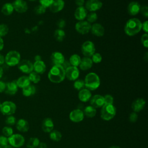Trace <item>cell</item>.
Wrapping results in <instances>:
<instances>
[{
	"mask_svg": "<svg viewBox=\"0 0 148 148\" xmlns=\"http://www.w3.org/2000/svg\"><path fill=\"white\" fill-rule=\"evenodd\" d=\"M87 14V10L84 6H79L75 10L74 16L78 21H83L86 18Z\"/></svg>",
	"mask_w": 148,
	"mask_h": 148,
	"instance_id": "cell-19",
	"label": "cell"
},
{
	"mask_svg": "<svg viewBox=\"0 0 148 148\" xmlns=\"http://www.w3.org/2000/svg\"><path fill=\"white\" fill-rule=\"evenodd\" d=\"M17 90L18 86L16 83V80H14L6 83L5 92L9 95H14L17 92Z\"/></svg>",
	"mask_w": 148,
	"mask_h": 148,
	"instance_id": "cell-24",
	"label": "cell"
},
{
	"mask_svg": "<svg viewBox=\"0 0 148 148\" xmlns=\"http://www.w3.org/2000/svg\"><path fill=\"white\" fill-rule=\"evenodd\" d=\"M29 1H36V0H29Z\"/></svg>",
	"mask_w": 148,
	"mask_h": 148,
	"instance_id": "cell-62",
	"label": "cell"
},
{
	"mask_svg": "<svg viewBox=\"0 0 148 148\" xmlns=\"http://www.w3.org/2000/svg\"><path fill=\"white\" fill-rule=\"evenodd\" d=\"M142 29V22L137 18H131L125 23L124 32L127 35L133 36L139 33Z\"/></svg>",
	"mask_w": 148,
	"mask_h": 148,
	"instance_id": "cell-2",
	"label": "cell"
},
{
	"mask_svg": "<svg viewBox=\"0 0 148 148\" xmlns=\"http://www.w3.org/2000/svg\"><path fill=\"white\" fill-rule=\"evenodd\" d=\"M50 138L56 142H58L61 139L62 134L57 130H52L49 134Z\"/></svg>",
	"mask_w": 148,
	"mask_h": 148,
	"instance_id": "cell-34",
	"label": "cell"
},
{
	"mask_svg": "<svg viewBox=\"0 0 148 148\" xmlns=\"http://www.w3.org/2000/svg\"><path fill=\"white\" fill-rule=\"evenodd\" d=\"M4 46V42L1 37H0V51H1Z\"/></svg>",
	"mask_w": 148,
	"mask_h": 148,
	"instance_id": "cell-56",
	"label": "cell"
},
{
	"mask_svg": "<svg viewBox=\"0 0 148 148\" xmlns=\"http://www.w3.org/2000/svg\"><path fill=\"white\" fill-rule=\"evenodd\" d=\"M14 10L20 13H23L27 11L28 5L24 0H15L12 3Z\"/></svg>",
	"mask_w": 148,
	"mask_h": 148,
	"instance_id": "cell-13",
	"label": "cell"
},
{
	"mask_svg": "<svg viewBox=\"0 0 148 148\" xmlns=\"http://www.w3.org/2000/svg\"><path fill=\"white\" fill-rule=\"evenodd\" d=\"M109 148H121V147L119 146H112L110 147Z\"/></svg>",
	"mask_w": 148,
	"mask_h": 148,
	"instance_id": "cell-60",
	"label": "cell"
},
{
	"mask_svg": "<svg viewBox=\"0 0 148 148\" xmlns=\"http://www.w3.org/2000/svg\"><path fill=\"white\" fill-rule=\"evenodd\" d=\"M91 57V58L92 62L95 63V64L100 63L102 60V57L101 54L99 53L95 52L94 53V54Z\"/></svg>",
	"mask_w": 148,
	"mask_h": 148,
	"instance_id": "cell-39",
	"label": "cell"
},
{
	"mask_svg": "<svg viewBox=\"0 0 148 148\" xmlns=\"http://www.w3.org/2000/svg\"><path fill=\"white\" fill-rule=\"evenodd\" d=\"M84 86L90 91H94L97 89L101 84L99 76L94 72H90L86 75L84 80Z\"/></svg>",
	"mask_w": 148,
	"mask_h": 148,
	"instance_id": "cell-3",
	"label": "cell"
},
{
	"mask_svg": "<svg viewBox=\"0 0 148 148\" xmlns=\"http://www.w3.org/2000/svg\"><path fill=\"white\" fill-rule=\"evenodd\" d=\"M75 4L79 7V6H83L84 4L85 3L84 0H75Z\"/></svg>",
	"mask_w": 148,
	"mask_h": 148,
	"instance_id": "cell-53",
	"label": "cell"
},
{
	"mask_svg": "<svg viewBox=\"0 0 148 148\" xmlns=\"http://www.w3.org/2000/svg\"><path fill=\"white\" fill-rule=\"evenodd\" d=\"M97 111L96 109L93 106L90 105L86 106L84 109V115L86 116L87 117L92 118L94 117L96 114Z\"/></svg>",
	"mask_w": 148,
	"mask_h": 148,
	"instance_id": "cell-32",
	"label": "cell"
},
{
	"mask_svg": "<svg viewBox=\"0 0 148 148\" xmlns=\"http://www.w3.org/2000/svg\"><path fill=\"white\" fill-rule=\"evenodd\" d=\"M21 56L19 52L16 50L9 51L5 57V62L9 66H14L20 62Z\"/></svg>",
	"mask_w": 148,
	"mask_h": 148,
	"instance_id": "cell-4",
	"label": "cell"
},
{
	"mask_svg": "<svg viewBox=\"0 0 148 148\" xmlns=\"http://www.w3.org/2000/svg\"><path fill=\"white\" fill-rule=\"evenodd\" d=\"M90 31L92 35L98 37L102 36L105 34L104 27L99 23H94L91 25Z\"/></svg>",
	"mask_w": 148,
	"mask_h": 148,
	"instance_id": "cell-20",
	"label": "cell"
},
{
	"mask_svg": "<svg viewBox=\"0 0 148 148\" xmlns=\"http://www.w3.org/2000/svg\"><path fill=\"white\" fill-rule=\"evenodd\" d=\"M41 56H39V55H37V56H36L35 57V61H40V60H41Z\"/></svg>",
	"mask_w": 148,
	"mask_h": 148,
	"instance_id": "cell-57",
	"label": "cell"
},
{
	"mask_svg": "<svg viewBox=\"0 0 148 148\" xmlns=\"http://www.w3.org/2000/svg\"><path fill=\"white\" fill-rule=\"evenodd\" d=\"M102 2L100 0H87L85 2V8L90 12H96L102 8Z\"/></svg>",
	"mask_w": 148,
	"mask_h": 148,
	"instance_id": "cell-11",
	"label": "cell"
},
{
	"mask_svg": "<svg viewBox=\"0 0 148 148\" xmlns=\"http://www.w3.org/2000/svg\"><path fill=\"white\" fill-rule=\"evenodd\" d=\"M8 145V138L5 136H0V148H3Z\"/></svg>",
	"mask_w": 148,
	"mask_h": 148,
	"instance_id": "cell-47",
	"label": "cell"
},
{
	"mask_svg": "<svg viewBox=\"0 0 148 148\" xmlns=\"http://www.w3.org/2000/svg\"><path fill=\"white\" fill-rule=\"evenodd\" d=\"M16 122V118L12 116V115H10V116H8L6 119V120H5V123L8 124L9 125H13L15 124Z\"/></svg>",
	"mask_w": 148,
	"mask_h": 148,
	"instance_id": "cell-45",
	"label": "cell"
},
{
	"mask_svg": "<svg viewBox=\"0 0 148 148\" xmlns=\"http://www.w3.org/2000/svg\"><path fill=\"white\" fill-rule=\"evenodd\" d=\"M93 65V62L90 57H84L81 58L80 64L79 65L80 69L82 71H87L90 69Z\"/></svg>",
	"mask_w": 148,
	"mask_h": 148,
	"instance_id": "cell-21",
	"label": "cell"
},
{
	"mask_svg": "<svg viewBox=\"0 0 148 148\" xmlns=\"http://www.w3.org/2000/svg\"><path fill=\"white\" fill-rule=\"evenodd\" d=\"M91 24L87 21H79L75 24V28L76 31L82 35H85L90 31Z\"/></svg>",
	"mask_w": 148,
	"mask_h": 148,
	"instance_id": "cell-9",
	"label": "cell"
},
{
	"mask_svg": "<svg viewBox=\"0 0 148 148\" xmlns=\"http://www.w3.org/2000/svg\"><path fill=\"white\" fill-rule=\"evenodd\" d=\"M23 94L25 97H29L34 95L36 92V88L34 85L29 84L23 88Z\"/></svg>",
	"mask_w": 148,
	"mask_h": 148,
	"instance_id": "cell-30",
	"label": "cell"
},
{
	"mask_svg": "<svg viewBox=\"0 0 148 148\" xmlns=\"http://www.w3.org/2000/svg\"><path fill=\"white\" fill-rule=\"evenodd\" d=\"M81 61V57L77 54H73L69 57V62L71 66H79Z\"/></svg>",
	"mask_w": 148,
	"mask_h": 148,
	"instance_id": "cell-31",
	"label": "cell"
},
{
	"mask_svg": "<svg viewBox=\"0 0 148 148\" xmlns=\"http://www.w3.org/2000/svg\"><path fill=\"white\" fill-rule=\"evenodd\" d=\"M6 84L4 82L0 80V92H2L3 91H5L6 88Z\"/></svg>",
	"mask_w": 148,
	"mask_h": 148,
	"instance_id": "cell-52",
	"label": "cell"
},
{
	"mask_svg": "<svg viewBox=\"0 0 148 148\" xmlns=\"http://www.w3.org/2000/svg\"><path fill=\"white\" fill-rule=\"evenodd\" d=\"M145 104L146 101L144 99L138 98L132 102L131 107L134 112H139L143 109Z\"/></svg>",
	"mask_w": 148,
	"mask_h": 148,
	"instance_id": "cell-22",
	"label": "cell"
},
{
	"mask_svg": "<svg viewBox=\"0 0 148 148\" xmlns=\"http://www.w3.org/2000/svg\"><path fill=\"white\" fill-rule=\"evenodd\" d=\"M38 147V148H47V146L45 142L39 143Z\"/></svg>",
	"mask_w": 148,
	"mask_h": 148,
	"instance_id": "cell-54",
	"label": "cell"
},
{
	"mask_svg": "<svg viewBox=\"0 0 148 148\" xmlns=\"http://www.w3.org/2000/svg\"><path fill=\"white\" fill-rule=\"evenodd\" d=\"M147 58H148V55H147V52H146L144 56V59H145L146 61H147Z\"/></svg>",
	"mask_w": 148,
	"mask_h": 148,
	"instance_id": "cell-59",
	"label": "cell"
},
{
	"mask_svg": "<svg viewBox=\"0 0 148 148\" xmlns=\"http://www.w3.org/2000/svg\"><path fill=\"white\" fill-rule=\"evenodd\" d=\"M16 83L17 84L18 87L20 88H24L28 85L30 84L31 82L29 79L28 76H22L20 77L17 80Z\"/></svg>",
	"mask_w": 148,
	"mask_h": 148,
	"instance_id": "cell-28",
	"label": "cell"
},
{
	"mask_svg": "<svg viewBox=\"0 0 148 148\" xmlns=\"http://www.w3.org/2000/svg\"><path fill=\"white\" fill-rule=\"evenodd\" d=\"M39 1L40 5L46 9L50 7V6L51 5L54 0H39Z\"/></svg>",
	"mask_w": 148,
	"mask_h": 148,
	"instance_id": "cell-46",
	"label": "cell"
},
{
	"mask_svg": "<svg viewBox=\"0 0 148 148\" xmlns=\"http://www.w3.org/2000/svg\"><path fill=\"white\" fill-rule=\"evenodd\" d=\"M65 77L71 81H75L77 79L80 75L79 68L76 66L71 65L65 69Z\"/></svg>",
	"mask_w": 148,
	"mask_h": 148,
	"instance_id": "cell-10",
	"label": "cell"
},
{
	"mask_svg": "<svg viewBox=\"0 0 148 148\" xmlns=\"http://www.w3.org/2000/svg\"><path fill=\"white\" fill-rule=\"evenodd\" d=\"M90 104L91 106H93L95 109L103 106V105L105 104L103 97L99 94L94 95L90 98Z\"/></svg>",
	"mask_w": 148,
	"mask_h": 148,
	"instance_id": "cell-17",
	"label": "cell"
},
{
	"mask_svg": "<svg viewBox=\"0 0 148 148\" xmlns=\"http://www.w3.org/2000/svg\"><path fill=\"white\" fill-rule=\"evenodd\" d=\"M140 12H141L142 14L145 16L146 18L148 17V8L146 5H144L142 7H140Z\"/></svg>",
	"mask_w": 148,
	"mask_h": 148,
	"instance_id": "cell-48",
	"label": "cell"
},
{
	"mask_svg": "<svg viewBox=\"0 0 148 148\" xmlns=\"http://www.w3.org/2000/svg\"><path fill=\"white\" fill-rule=\"evenodd\" d=\"M54 36L58 42H62L65 37V32L62 29H57L54 32Z\"/></svg>",
	"mask_w": 148,
	"mask_h": 148,
	"instance_id": "cell-33",
	"label": "cell"
},
{
	"mask_svg": "<svg viewBox=\"0 0 148 148\" xmlns=\"http://www.w3.org/2000/svg\"><path fill=\"white\" fill-rule=\"evenodd\" d=\"M14 8L12 3L9 2L5 3L1 8V12L5 16H9L12 14Z\"/></svg>",
	"mask_w": 148,
	"mask_h": 148,
	"instance_id": "cell-29",
	"label": "cell"
},
{
	"mask_svg": "<svg viewBox=\"0 0 148 148\" xmlns=\"http://www.w3.org/2000/svg\"><path fill=\"white\" fill-rule=\"evenodd\" d=\"M29 79L31 82H32L34 83H38L40 80V76L39 74L37 73L36 72L32 71L29 74L28 76Z\"/></svg>",
	"mask_w": 148,
	"mask_h": 148,
	"instance_id": "cell-36",
	"label": "cell"
},
{
	"mask_svg": "<svg viewBox=\"0 0 148 148\" xmlns=\"http://www.w3.org/2000/svg\"><path fill=\"white\" fill-rule=\"evenodd\" d=\"M39 143L40 142L38 138H31L27 143V146L28 148H36L38 146Z\"/></svg>",
	"mask_w": 148,
	"mask_h": 148,
	"instance_id": "cell-35",
	"label": "cell"
},
{
	"mask_svg": "<svg viewBox=\"0 0 148 148\" xmlns=\"http://www.w3.org/2000/svg\"><path fill=\"white\" fill-rule=\"evenodd\" d=\"M86 18V21L89 23H94L98 19V14L95 12H91L87 14Z\"/></svg>",
	"mask_w": 148,
	"mask_h": 148,
	"instance_id": "cell-37",
	"label": "cell"
},
{
	"mask_svg": "<svg viewBox=\"0 0 148 148\" xmlns=\"http://www.w3.org/2000/svg\"><path fill=\"white\" fill-rule=\"evenodd\" d=\"M54 123L50 118L45 119L42 123V129L45 132H50L53 130Z\"/></svg>",
	"mask_w": 148,
	"mask_h": 148,
	"instance_id": "cell-25",
	"label": "cell"
},
{
	"mask_svg": "<svg viewBox=\"0 0 148 148\" xmlns=\"http://www.w3.org/2000/svg\"><path fill=\"white\" fill-rule=\"evenodd\" d=\"M78 97L80 101L85 102L90 99L91 98V93L89 90L84 88L79 91Z\"/></svg>",
	"mask_w": 148,
	"mask_h": 148,
	"instance_id": "cell-26",
	"label": "cell"
},
{
	"mask_svg": "<svg viewBox=\"0 0 148 148\" xmlns=\"http://www.w3.org/2000/svg\"><path fill=\"white\" fill-rule=\"evenodd\" d=\"M50 59L53 65H62L65 61V57L63 54L60 51H54L52 53Z\"/></svg>",
	"mask_w": 148,
	"mask_h": 148,
	"instance_id": "cell-15",
	"label": "cell"
},
{
	"mask_svg": "<svg viewBox=\"0 0 148 148\" xmlns=\"http://www.w3.org/2000/svg\"><path fill=\"white\" fill-rule=\"evenodd\" d=\"M140 40L143 46L147 48L148 47V34L147 33H145L142 35Z\"/></svg>",
	"mask_w": 148,
	"mask_h": 148,
	"instance_id": "cell-43",
	"label": "cell"
},
{
	"mask_svg": "<svg viewBox=\"0 0 148 148\" xmlns=\"http://www.w3.org/2000/svg\"><path fill=\"white\" fill-rule=\"evenodd\" d=\"M84 116L83 112L79 109H77L72 110L70 113L69 119L74 123H79L83 120Z\"/></svg>",
	"mask_w": 148,
	"mask_h": 148,
	"instance_id": "cell-14",
	"label": "cell"
},
{
	"mask_svg": "<svg viewBox=\"0 0 148 148\" xmlns=\"http://www.w3.org/2000/svg\"><path fill=\"white\" fill-rule=\"evenodd\" d=\"M81 51L84 57H91L95 52V47L94 43L90 40L85 41L82 45Z\"/></svg>",
	"mask_w": 148,
	"mask_h": 148,
	"instance_id": "cell-7",
	"label": "cell"
},
{
	"mask_svg": "<svg viewBox=\"0 0 148 148\" xmlns=\"http://www.w3.org/2000/svg\"><path fill=\"white\" fill-rule=\"evenodd\" d=\"M140 5L137 1L131 2L127 6V11L130 15L135 16L140 12Z\"/></svg>",
	"mask_w": 148,
	"mask_h": 148,
	"instance_id": "cell-16",
	"label": "cell"
},
{
	"mask_svg": "<svg viewBox=\"0 0 148 148\" xmlns=\"http://www.w3.org/2000/svg\"><path fill=\"white\" fill-rule=\"evenodd\" d=\"M16 110V105L12 101H5L0 106L1 112L6 116L14 114Z\"/></svg>",
	"mask_w": 148,
	"mask_h": 148,
	"instance_id": "cell-6",
	"label": "cell"
},
{
	"mask_svg": "<svg viewBox=\"0 0 148 148\" xmlns=\"http://www.w3.org/2000/svg\"><path fill=\"white\" fill-rule=\"evenodd\" d=\"M17 66L20 71L27 74H29L34 70L33 64L28 60H23L20 61L18 64Z\"/></svg>",
	"mask_w": 148,
	"mask_h": 148,
	"instance_id": "cell-12",
	"label": "cell"
},
{
	"mask_svg": "<svg viewBox=\"0 0 148 148\" xmlns=\"http://www.w3.org/2000/svg\"><path fill=\"white\" fill-rule=\"evenodd\" d=\"M46 8L43 7V6L39 5L38 6H36L34 9V12L36 14H42L45 13L46 12Z\"/></svg>",
	"mask_w": 148,
	"mask_h": 148,
	"instance_id": "cell-42",
	"label": "cell"
},
{
	"mask_svg": "<svg viewBox=\"0 0 148 148\" xmlns=\"http://www.w3.org/2000/svg\"><path fill=\"white\" fill-rule=\"evenodd\" d=\"M8 143L13 147L22 146L25 142L24 138L20 134H13L8 138Z\"/></svg>",
	"mask_w": 148,
	"mask_h": 148,
	"instance_id": "cell-8",
	"label": "cell"
},
{
	"mask_svg": "<svg viewBox=\"0 0 148 148\" xmlns=\"http://www.w3.org/2000/svg\"><path fill=\"white\" fill-rule=\"evenodd\" d=\"M9 32V27L6 24H0V37H2L8 34Z\"/></svg>",
	"mask_w": 148,
	"mask_h": 148,
	"instance_id": "cell-40",
	"label": "cell"
},
{
	"mask_svg": "<svg viewBox=\"0 0 148 148\" xmlns=\"http://www.w3.org/2000/svg\"><path fill=\"white\" fill-rule=\"evenodd\" d=\"M116 110L113 105L104 104L102 106L101 111V118L106 121H109L112 119L116 115Z\"/></svg>",
	"mask_w": 148,
	"mask_h": 148,
	"instance_id": "cell-5",
	"label": "cell"
},
{
	"mask_svg": "<svg viewBox=\"0 0 148 148\" xmlns=\"http://www.w3.org/2000/svg\"><path fill=\"white\" fill-rule=\"evenodd\" d=\"M5 62V57H3V55H2L0 53V66L2 64H3V63Z\"/></svg>",
	"mask_w": 148,
	"mask_h": 148,
	"instance_id": "cell-55",
	"label": "cell"
},
{
	"mask_svg": "<svg viewBox=\"0 0 148 148\" xmlns=\"http://www.w3.org/2000/svg\"><path fill=\"white\" fill-rule=\"evenodd\" d=\"M142 29L145 32V33L148 32V21H145L143 23H142Z\"/></svg>",
	"mask_w": 148,
	"mask_h": 148,
	"instance_id": "cell-51",
	"label": "cell"
},
{
	"mask_svg": "<svg viewBox=\"0 0 148 148\" xmlns=\"http://www.w3.org/2000/svg\"><path fill=\"white\" fill-rule=\"evenodd\" d=\"M64 6L65 2L64 0H54L49 8L52 13H56L61 11L64 9Z\"/></svg>",
	"mask_w": 148,
	"mask_h": 148,
	"instance_id": "cell-18",
	"label": "cell"
},
{
	"mask_svg": "<svg viewBox=\"0 0 148 148\" xmlns=\"http://www.w3.org/2000/svg\"><path fill=\"white\" fill-rule=\"evenodd\" d=\"M65 24V21L62 18L59 19L57 22V25L59 29H62L63 28H64Z\"/></svg>",
	"mask_w": 148,
	"mask_h": 148,
	"instance_id": "cell-50",
	"label": "cell"
},
{
	"mask_svg": "<svg viewBox=\"0 0 148 148\" xmlns=\"http://www.w3.org/2000/svg\"><path fill=\"white\" fill-rule=\"evenodd\" d=\"M138 114L136 112H132L130 114L129 116V120L131 123H135L138 120Z\"/></svg>",
	"mask_w": 148,
	"mask_h": 148,
	"instance_id": "cell-49",
	"label": "cell"
},
{
	"mask_svg": "<svg viewBox=\"0 0 148 148\" xmlns=\"http://www.w3.org/2000/svg\"><path fill=\"white\" fill-rule=\"evenodd\" d=\"M3 75V69L0 66V79H1V77H2Z\"/></svg>",
	"mask_w": 148,
	"mask_h": 148,
	"instance_id": "cell-58",
	"label": "cell"
},
{
	"mask_svg": "<svg viewBox=\"0 0 148 148\" xmlns=\"http://www.w3.org/2000/svg\"><path fill=\"white\" fill-rule=\"evenodd\" d=\"M33 71L36 72L39 75L44 73L46 69V64L42 60L35 61V62L33 64Z\"/></svg>",
	"mask_w": 148,
	"mask_h": 148,
	"instance_id": "cell-23",
	"label": "cell"
},
{
	"mask_svg": "<svg viewBox=\"0 0 148 148\" xmlns=\"http://www.w3.org/2000/svg\"><path fill=\"white\" fill-rule=\"evenodd\" d=\"M1 102H0V106H1Z\"/></svg>",
	"mask_w": 148,
	"mask_h": 148,
	"instance_id": "cell-63",
	"label": "cell"
},
{
	"mask_svg": "<svg viewBox=\"0 0 148 148\" xmlns=\"http://www.w3.org/2000/svg\"><path fill=\"white\" fill-rule=\"evenodd\" d=\"M104 98V103L106 105H113V98L111 95L107 94L103 97Z\"/></svg>",
	"mask_w": 148,
	"mask_h": 148,
	"instance_id": "cell-44",
	"label": "cell"
},
{
	"mask_svg": "<svg viewBox=\"0 0 148 148\" xmlns=\"http://www.w3.org/2000/svg\"><path fill=\"white\" fill-rule=\"evenodd\" d=\"M13 129L9 127H5L2 129V133L6 137H9L13 135Z\"/></svg>",
	"mask_w": 148,
	"mask_h": 148,
	"instance_id": "cell-41",
	"label": "cell"
},
{
	"mask_svg": "<svg viewBox=\"0 0 148 148\" xmlns=\"http://www.w3.org/2000/svg\"><path fill=\"white\" fill-rule=\"evenodd\" d=\"M73 87L76 90L79 91L84 88L85 87L84 80L82 79H76L73 83Z\"/></svg>",
	"mask_w": 148,
	"mask_h": 148,
	"instance_id": "cell-38",
	"label": "cell"
},
{
	"mask_svg": "<svg viewBox=\"0 0 148 148\" xmlns=\"http://www.w3.org/2000/svg\"><path fill=\"white\" fill-rule=\"evenodd\" d=\"M17 129L21 132H27L29 129V124L28 121L24 119H20L16 123Z\"/></svg>",
	"mask_w": 148,
	"mask_h": 148,
	"instance_id": "cell-27",
	"label": "cell"
},
{
	"mask_svg": "<svg viewBox=\"0 0 148 148\" xmlns=\"http://www.w3.org/2000/svg\"><path fill=\"white\" fill-rule=\"evenodd\" d=\"M3 148H14V147H12V146H10V145H7L6 146H5V147H3Z\"/></svg>",
	"mask_w": 148,
	"mask_h": 148,
	"instance_id": "cell-61",
	"label": "cell"
},
{
	"mask_svg": "<svg viewBox=\"0 0 148 148\" xmlns=\"http://www.w3.org/2000/svg\"><path fill=\"white\" fill-rule=\"evenodd\" d=\"M49 80L54 83H60L65 78V69L62 65H53L47 74Z\"/></svg>",
	"mask_w": 148,
	"mask_h": 148,
	"instance_id": "cell-1",
	"label": "cell"
}]
</instances>
